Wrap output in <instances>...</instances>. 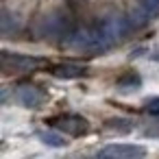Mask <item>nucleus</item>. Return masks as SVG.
<instances>
[{
	"instance_id": "nucleus-1",
	"label": "nucleus",
	"mask_w": 159,
	"mask_h": 159,
	"mask_svg": "<svg viewBox=\"0 0 159 159\" xmlns=\"http://www.w3.org/2000/svg\"><path fill=\"white\" fill-rule=\"evenodd\" d=\"M129 33V20L122 16L105 18L89 29H79L70 35V46L81 52H102L113 48Z\"/></svg>"
},
{
	"instance_id": "nucleus-2",
	"label": "nucleus",
	"mask_w": 159,
	"mask_h": 159,
	"mask_svg": "<svg viewBox=\"0 0 159 159\" xmlns=\"http://www.w3.org/2000/svg\"><path fill=\"white\" fill-rule=\"evenodd\" d=\"M2 70L7 74H24V72H33L37 68H44L46 61L39 57H29V55H16V52H2Z\"/></svg>"
},
{
	"instance_id": "nucleus-3",
	"label": "nucleus",
	"mask_w": 159,
	"mask_h": 159,
	"mask_svg": "<svg viewBox=\"0 0 159 159\" xmlns=\"http://www.w3.org/2000/svg\"><path fill=\"white\" fill-rule=\"evenodd\" d=\"M50 126L63 131V133H70L72 137H79V135H85L89 131V122L76 113H61V116H55L48 120Z\"/></svg>"
},
{
	"instance_id": "nucleus-4",
	"label": "nucleus",
	"mask_w": 159,
	"mask_h": 159,
	"mask_svg": "<svg viewBox=\"0 0 159 159\" xmlns=\"http://www.w3.org/2000/svg\"><path fill=\"white\" fill-rule=\"evenodd\" d=\"M144 155H146V148L135 144H109L98 150V157H109V159H137Z\"/></svg>"
},
{
	"instance_id": "nucleus-5",
	"label": "nucleus",
	"mask_w": 159,
	"mask_h": 159,
	"mask_svg": "<svg viewBox=\"0 0 159 159\" xmlns=\"http://www.w3.org/2000/svg\"><path fill=\"white\" fill-rule=\"evenodd\" d=\"M16 100L26 109H37L46 102V92L37 85H22L16 89Z\"/></svg>"
},
{
	"instance_id": "nucleus-6",
	"label": "nucleus",
	"mask_w": 159,
	"mask_h": 159,
	"mask_svg": "<svg viewBox=\"0 0 159 159\" xmlns=\"http://www.w3.org/2000/svg\"><path fill=\"white\" fill-rule=\"evenodd\" d=\"M50 74H55L59 79H81V76L89 74V68L81 66V63H57L50 68Z\"/></svg>"
},
{
	"instance_id": "nucleus-7",
	"label": "nucleus",
	"mask_w": 159,
	"mask_h": 159,
	"mask_svg": "<svg viewBox=\"0 0 159 159\" xmlns=\"http://www.w3.org/2000/svg\"><path fill=\"white\" fill-rule=\"evenodd\" d=\"M39 139H42L46 146H52V148H63V146H66V139H63L59 133H52V131L39 133Z\"/></svg>"
},
{
	"instance_id": "nucleus-8",
	"label": "nucleus",
	"mask_w": 159,
	"mask_h": 159,
	"mask_svg": "<svg viewBox=\"0 0 159 159\" xmlns=\"http://www.w3.org/2000/svg\"><path fill=\"white\" fill-rule=\"evenodd\" d=\"M142 9L148 18H157L159 16V0H142Z\"/></svg>"
},
{
	"instance_id": "nucleus-9",
	"label": "nucleus",
	"mask_w": 159,
	"mask_h": 159,
	"mask_svg": "<svg viewBox=\"0 0 159 159\" xmlns=\"http://www.w3.org/2000/svg\"><path fill=\"white\" fill-rule=\"evenodd\" d=\"M135 85H139V76L137 74H131L126 79H120V87H135Z\"/></svg>"
},
{
	"instance_id": "nucleus-10",
	"label": "nucleus",
	"mask_w": 159,
	"mask_h": 159,
	"mask_svg": "<svg viewBox=\"0 0 159 159\" xmlns=\"http://www.w3.org/2000/svg\"><path fill=\"white\" fill-rule=\"evenodd\" d=\"M146 111L152 113V116H159V98H150L146 102Z\"/></svg>"
}]
</instances>
